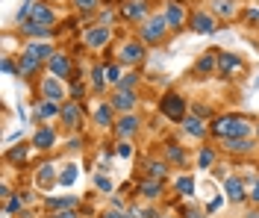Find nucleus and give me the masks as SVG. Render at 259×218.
I'll list each match as a JSON object with an SVG mask.
<instances>
[{"label": "nucleus", "instance_id": "1", "mask_svg": "<svg viewBox=\"0 0 259 218\" xmlns=\"http://www.w3.org/2000/svg\"><path fill=\"white\" fill-rule=\"evenodd\" d=\"M209 133L215 139H221V142H227V139H242V136L253 133V124H250V118L227 112V115H218L215 121H209Z\"/></svg>", "mask_w": 259, "mask_h": 218}, {"label": "nucleus", "instance_id": "2", "mask_svg": "<svg viewBox=\"0 0 259 218\" xmlns=\"http://www.w3.org/2000/svg\"><path fill=\"white\" fill-rule=\"evenodd\" d=\"M145 56H147V45L139 38V35H127V38H121L118 48H115V62L124 65V68L142 65Z\"/></svg>", "mask_w": 259, "mask_h": 218}, {"label": "nucleus", "instance_id": "3", "mask_svg": "<svg viewBox=\"0 0 259 218\" xmlns=\"http://www.w3.org/2000/svg\"><path fill=\"white\" fill-rule=\"evenodd\" d=\"M168 35H171V27H168V21H165L162 12H153L145 24H139V38L145 41L147 48H159V45H165Z\"/></svg>", "mask_w": 259, "mask_h": 218}, {"label": "nucleus", "instance_id": "4", "mask_svg": "<svg viewBox=\"0 0 259 218\" xmlns=\"http://www.w3.org/2000/svg\"><path fill=\"white\" fill-rule=\"evenodd\" d=\"M159 115L168 118V121H174V124H180L183 118L189 115V101L180 92H165L159 98Z\"/></svg>", "mask_w": 259, "mask_h": 218}, {"label": "nucleus", "instance_id": "5", "mask_svg": "<svg viewBox=\"0 0 259 218\" xmlns=\"http://www.w3.org/2000/svg\"><path fill=\"white\" fill-rule=\"evenodd\" d=\"M59 121H62V127L68 130L71 136H77L82 130V124H85V106L82 101H68L62 103V109H59Z\"/></svg>", "mask_w": 259, "mask_h": 218}, {"label": "nucleus", "instance_id": "6", "mask_svg": "<svg viewBox=\"0 0 259 218\" xmlns=\"http://www.w3.org/2000/svg\"><path fill=\"white\" fill-rule=\"evenodd\" d=\"M162 15H165V21H168L171 33H183V30L189 27V15H192V9H189L183 0H165Z\"/></svg>", "mask_w": 259, "mask_h": 218}, {"label": "nucleus", "instance_id": "7", "mask_svg": "<svg viewBox=\"0 0 259 218\" xmlns=\"http://www.w3.org/2000/svg\"><path fill=\"white\" fill-rule=\"evenodd\" d=\"M218 27H221V21L212 15L206 6H200V9H192V15H189V30L197 35H212L218 33Z\"/></svg>", "mask_w": 259, "mask_h": 218}, {"label": "nucleus", "instance_id": "8", "mask_svg": "<svg viewBox=\"0 0 259 218\" xmlns=\"http://www.w3.org/2000/svg\"><path fill=\"white\" fill-rule=\"evenodd\" d=\"M109 103L115 106V112H118V115H130V112H136V109H139L142 95H139V89H112Z\"/></svg>", "mask_w": 259, "mask_h": 218}, {"label": "nucleus", "instance_id": "9", "mask_svg": "<svg viewBox=\"0 0 259 218\" xmlns=\"http://www.w3.org/2000/svg\"><path fill=\"white\" fill-rule=\"evenodd\" d=\"M142 115L139 112H130V115H118V121H115L112 133L118 142H130V139H136V136L142 133Z\"/></svg>", "mask_w": 259, "mask_h": 218}, {"label": "nucleus", "instance_id": "10", "mask_svg": "<svg viewBox=\"0 0 259 218\" xmlns=\"http://www.w3.org/2000/svg\"><path fill=\"white\" fill-rule=\"evenodd\" d=\"M38 95H41V101L65 103V101H68L65 80H59V77H41V80H38Z\"/></svg>", "mask_w": 259, "mask_h": 218}, {"label": "nucleus", "instance_id": "11", "mask_svg": "<svg viewBox=\"0 0 259 218\" xmlns=\"http://www.w3.org/2000/svg\"><path fill=\"white\" fill-rule=\"evenodd\" d=\"M194 80H209V77H218V48L212 51H203L197 56V62L192 68Z\"/></svg>", "mask_w": 259, "mask_h": 218}, {"label": "nucleus", "instance_id": "12", "mask_svg": "<svg viewBox=\"0 0 259 218\" xmlns=\"http://www.w3.org/2000/svg\"><path fill=\"white\" fill-rule=\"evenodd\" d=\"M48 74L50 77H59V80H74V59L68 51H56V56L48 62Z\"/></svg>", "mask_w": 259, "mask_h": 218}, {"label": "nucleus", "instance_id": "13", "mask_svg": "<svg viewBox=\"0 0 259 218\" xmlns=\"http://www.w3.org/2000/svg\"><path fill=\"white\" fill-rule=\"evenodd\" d=\"M112 35H115L112 27H106V24H92V27L82 33V41H85L92 51H103V48L112 41Z\"/></svg>", "mask_w": 259, "mask_h": 218}, {"label": "nucleus", "instance_id": "14", "mask_svg": "<svg viewBox=\"0 0 259 218\" xmlns=\"http://www.w3.org/2000/svg\"><path fill=\"white\" fill-rule=\"evenodd\" d=\"M30 21L41 24V27H56V24H59V12L53 9V3H50V0H32Z\"/></svg>", "mask_w": 259, "mask_h": 218}, {"label": "nucleus", "instance_id": "15", "mask_svg": "<svg viewBox=\"0 0 259 218\" xmlns=\"http://www.w3.org/2000/svg\"><path fill=\"white\" fill-rule=\"evenodd\" d=\"M32 180H35V186H38L41 192H50L53 186H59V168H56V162H50V159H45L41 165L35 168Z\"/></svg>", "mask_w": 259, "mask_h": 218}, {"label": "nucleus", "instance_id": "16", "mask_svg": "<svg viewBox=\"0 0 259 218\" xmlns=\"http://www.w3.org/2000/svg\"><path fill=\"white\" fill-rule=\"evenodd\" d=\"M180 130H183V136L186 139H194V142H203L206 136H209V121H203V118H197V115H189L180 121Z\"/></svg>", "mask_w": 259, "mask_h": 218}, {"label": "nucleus", "instance_id": "17", "mask_svg": "<svg viewBox=\"0 0 259 218\" xmlns=\"http://www.w3.org/2000/svg\"><path fill=\"white\" fill-rule=\"evenodd\" d=\"M244 68V59L233 51H218V80H230L236 71Z\"/></svg>", "mask_w": 259, "mask_h": 218}, {"label": "nucleus", "instance_id": "18", "mask_svg": "<svg viewBox=\"0 0 259 218\" xmlns=\"http://www.w3.org/2000/svg\"><path fill=\"white\" fill-rule=\"evenodd\" d=\"M115 121H118V112H115V106L109 101H100L95 106V112H92V124H95L97 130H112Z\"/></svg>", "mask_w": 259, "mask_h": 218}, {"label": "nucleus", "instance_id": "19", "mask_svg": "<svg viewBox=\"0 0 259 218\" xmlns=\"http://www.w3.org/2000/svg\"><path fill=\"white\" fill-rule=\"evenodd\" d=\"M224 195L230 203H244L250 201V189L244 186V180L239 177V174H233V177H227L224 180Z\"/></svg>", "mask_w": 259, "mask_h": 218}, {"label": "nucleus", "instance_id": "20", "mask_svg": "<svg viewBox=\"0 0 259 218\" xmlns=\"http://www.w3.org/2000/svg\"><path fill=\"white\" fill-rule=\"evenodd\" d=\"M162 159H165L168 165H174V168H186V162H189V151H186L180 142L168 139V142L162 145Z\"/></svg>", "mask_w": 259, "mask_h": 218}, {"label": "nucleus", "instance_id": "21", "mask_svg": "<svg viewBox=\"0 0 259 218\" xmlns=\"http://www.w3.org/2000/svg\"><path fill=\"white\" fill-rule=\"evenodd\" d=\"M18 33L27 35L30 41H50L59 30H56V27H41V24H35V21H24V24H18Z\"/></svg>", "mask_w": 259, "mask_h": 218}, {"label": "nucleus", "instance_id": "22", "mask_svg": "<svg viewBox=\"0 0 259 218\" xmlns=\"http://www.w3.org/2000/svg\"><path fill=\"white\" fill-rule=\"evenodd\" d=\"M21 53H27V56H32L35 62H41V65L48 68V62L56 56V48L50 45V41H27L24 48H21Z\"/></svg>", "mask_w": 259, "mask_h": 218}, {"label": "nucleus", "instance_id": "23", "mask_svg": "<svg viewBox=\"0 0 259 218\" xmlns=\"http://www.w3.org/2000/svg\"><path fill=\"white\" fill-rule=\"evenodd\" d=\"M30 145H32V151H53L56 148V130L50 124H38L30 139Z\"/></svg>", "mask_w": 259, "mask_h": 218}, {"label": "nucleus", "instance_id": "24", "mask_svg": "<svg viewBox=\"0 0 259 218\" xmlns=\"http://www.w3.org/2000/svg\"><path fill=\"white\" fill-rule=\"evenodd\" d=\"M121 15L127 18L130 24H145L153 12L147 9V0H127V3L121 6Z\"/></svg>", "mask_w": 259, "mask_h": 218}, {"label": "nucleus", "instance_id": "25", "mask_svg": "<svg viewBox=\"0 0 259 218\" xmlns=\"http://www.w3.org/2000/svg\"><path fill=\"white\" fill-rule=\"evenodd\" d=\"M59 109H62V103H53V101H35V106H32V124H45V121H59Z\"/></svg>", "mask_w": 259, "mask_h": 218}, {"label": "nucleus", "instance_id": "26", "mask_svg": "<svg viewBox=\"0 0 259 218\" xmlns=\"http://www.w3.org/2000/svg\"><path fill=\"white\" fill-rule=\"evenodd\" d=\"M206 9H209L221 24H224V21H233V18L239 15V3H236V0H209Z\"/></svg>", "mask_w": 259, "mask_h": 218}, {"label": "nucleus", "instance_id": "27", "mask_svg": "<svg viewBox=\"0 0 259 218\" xmlns=\"http://www.w3.org/2000/svg\"><path fill=\"white\" fill-rule=\"evenodd\" d=\"M224 145V151L230 156H250V153H256V142L250 139V136H242V139H227L221 142Z\"/></svg>", "mask_w": 259, "mask_h": 218}, {"label": "nucleus", "instance_id": "28", "mask_svg": "<svg viewBox=\"0 0 259 218\" xmlns=\"http://www.w3.org/2000/svg\"><path fill=\"white\" fill-rule=\"evenodd\" d=\"M41 71H45L41 62H35V59L27 56V53H18V77H21V80H27V83H30V80H35Z\"/></svg>", "mask_w": 259, "mask_h": 218}, {"label": "nucleus", "instance_id": "29", "mask_svg": "<svg viewBox=\"0 0 259 218\" xmlns=\"http://www.w3.org/2000/svg\"><path fill=\"white\" fill-rule=\"evenodd\" d=\"M136 189H139V195L145 201H159L162 195H165V183L162 180H150V177H139Z\"/></svg>", "mask_w": 259, "mask_h": 218}, {"label": "nucleus", "instance_id": "30", "mask_svg": "<svg viewBox=\"0 0 259 218\" xmlns=\"http://www.w3.org/2000/svg\"><path fill=\"white\" fill-rule=\"evenodd\" d=\"M80 198L77 195H56V198H45V209L48 212H65V209H77Z\"/></svg>", "mask_w": 259, "mask_h": 218}, {"label": "nucleus", "instance_id": "31", "mask_svg": "<svg viewBox=\"0 0 259 218\" xmlns=\"http://www.w3.org/2000/svg\"><path fill=\"white\" fill-rule=\"evenodd\" d=\"M30 151H32V145H15V148H6L3 151V159L9 162V165H15V168H21L24 162H27V156H30Z\"/></svg>", "mask_w": 259, "mask_h": 218}, {"label": "nucleus", "instance_id": "32", "mask_svg": "<svg viewBox=\"0 0 259 218\" xmlns=\"http://www.w3.org/2000/svg\"><path fill=\"white\" fill-rule=\"evenodd\" d=\"M168 171H171V165L165 162V159H145V177H150V180H168Z\"/></svg>", "mask_w": 259, "mask_h": 218}, {"label": "nucleus", "instance_id": "33", "mask_svg": "<svg viewBox=\"0 0 259 218\" xmlns=\"http://www.w3.org/2000/svg\"><path fill=\"white\" fill-rule=\"evenodd\" d=\"M30 201H32L30 192H18V195H12V198L6 201L3 209H6V215H18V212H24V206H27Z\"/></svg>", "mask_w": 259, "mask_h": 218}, {"label": "nucleus", "instance_id": "34", "mask_svg": "<svg viewBox=\"0 0 259 218\" xmlns=\"http://www.w3.org/2000/svg\"><path fill=\"white\" fill-rule=\"evenodd\" d=\"M89 85H92V92L95 95H103V89H106V65H95L92 68V74H89Z\"/></svg>", "mask_w": 259, "mask_h": 218}, {"label": "nucleus", "instance_id": "35", "mask_svg": "<svg viewBox=\"0 0 259 218\" xmlns=\"http://www.w3.org/2000/svg\"><path fill=\"white\" fill-rule=\"evenodd\" d=\"M71 6H74V12L82 18H95L97 9H100V0H71Z\"/></svg>", "mask_w": 259, "mask_h": 218}, {"label": "nucleus", "instance_id": "36", "mask_svg": "<svg viewBox=\"0 0 259 218\" xmlns=\"http://www.w3.org/2000/svg\"><path fill=\"white\" fill-rule=\"evenodd\" d=\"M189 112L197 118H203V121H215V109H212V103H203V101H189Z\"/></svg>", "mask_w": 259, "mask_h": 218}, {"label": "nucleus", "instance_id": "37", "mask_svg": "<svg viewBox=\"0 0 259 218\" xmlns=\"http://www.w3.org/2000/svg\"><path fill=\"white\" fill-rule=\"evenodd\" d=\"M215 162H218V151L209 148V145H203L200 153H197V168H200V171H206V168H215Z\"/></svg>", "mask_w": 259, "mask_h": 218}, {"label": "nucleus", "instance_id": "38", "mask_svg": "<svg viewBox=\"0 0 259 218\" xmlns=\"http://www.w3.org/2000/svg\"><path fill=\"white\" fill-rule=\"evenodd\" d=\"M174 192L183 195V198H192V195H194V177H192V174H180L177 183H174Z\"/></svg>", "mask_w": 259, "mask_h": 218}, {"label": "nucleus", "instance_id": "39", "mask_svg": "<svg viewBox=\"0 0 259 218\" xmlns=\"http://www.w3.org/2000/svg\"><path fill=\"white\" fill-rule=\"evenodd\" d=\"M77 171L80 168L74 165V162H68V165L59 168V186H65V189H71V186L77 183Z\"/></svg>", "mask_w": 259, "mask_h": 218}, {"label": "nucleus", "instance_id": "40", "mask_svg": "<svg viewBox=\"0 0 259 218\" xmlns=\"http://www.w3.org/2000/svg\"><path fill=\"white\" fill-rule=\"evenodd\" d=\"M124 80V65H118V62H109L106 65V83L112 85V89H118V83Z\"/></svg>", "mask_w": 259, "mask_h": 218}, {"label": "nucleus", "instance_id": "41", "mask_svg": "<svg viewBox=\"0 0 259 218\" xmlns=\"http://www.w3.org/2000/svg\"><path fill=\"white\" fill-rule=\"evenodd\" d=\"M180 218H209V212L200 209L197 203H183L180 206Z\"/></svg>", "mask_w": 259, "mask_h": 218}, {"label": "nucleus", "instance_id": "42", "mask_svg": "<svg viewBox=\"0 0 259 218\" xmlns=\"http://www.w3.org/2000/svg\"><path fill=\"white\" fill-rule=\"evenodd\" d=\"M242 21L247 24V27H259V6H244Z\"/></svg>", "mask_w": 259, "mask_h": 218}, {"label": "nucleus", "instance_id": "43", "mask_svg": "<svg viewBox=\"0 0 259 218\" xmlns=\"http://www.w3.org/2000/svg\"><path fill=\"white\" fill-rule=\"evenodd\" d=\"M95 189H100V192H103V195H112V192H115L112 180H109V177H106V174H97V177H95Z\"/></svg>", "mask_w": 259, "mask_h": 218}, {"label": "nucleus", "instance_id": "44", "mask_svg": "<svg viewBox=\"0 0 259 218\" xmlns=\"http://www.w3.org/2000/svg\"><path fill=\"white\" fill-rule=\"evenodd\" d=\"M82 95H85V85H82V80H74V83L68 85V98H71V101H82Z\"/></svg>", "mask_w": 259, "mask_h": 218}, {"label": "nucleus", "instance_id": "45", "mask_svg": "<svg viewBox=\"0 0 259 218\" xmlns=\"http://www.w3.org/2000/svg\"><path fill=\"white\" fill-rule=\"evenodd\" d=\"M0 68H3V74H9V77H18V59H12L9 53L3 56V62H0Z\"/></svg>", "mask_w": 259, "mask_h": 218}, {"label": "nucleus", "instance_id": "46", "mask_svg": "<svg viewBox=\"0 0 259 218\" xmlns=\"http://www.w3.org/2000/svg\"><path fill=\"white\" fill-rule=\"evenodd\" d=\"M139 85V74H124V80L118 83V89H136Z\"/></svg>", "mask_w": 259, "mask_h": 218}, {"label": "nucleus", "instance_id": "47", "mask_svg": "<svg viewBox=\"0 0 259 218\" xmlns=\"http://www.w3.org/2000/svg\"><path fill=\"white\" fill-rule=\"evenodd\" d=\"M118 156L121 159H130L133 156V142H118Z\"/></svg>", "mask_w": 259, "mask_h": 218}, {"label": "nucleus", "instance_id": "48", "mask_svg": "<svg viewBox=\"0 0 259 218\" xmlns=\"http://www.w3.org/2000/svg\"><path fill=\"white\" fill-rule=\"evenodd\" d=\"M100 218H130V215H127V209H115L112 206V209H106Z\"/></svg>", "mask_w": 259, "mask_h": 218}, {"label": "nucleus", "instance_id": "49", "mask_svg": "<svg viewBox=\"0 0 259 218\" xmlns=\"http://www.w3.org/2000/svg\"><path fill=\"white\" fill-rule=\"evenodd\" d=\"M250 203L259 209V177L253 180V186H250Z\"/></svg>", "mask_w": 259, "mask_h": 218}, {"label": "nucleus", "instance_id": "50", "mask_svg": "<svg viewBox=\"0 0 259 218\" xmlns=\"http://www.w3.org/2000/svg\"><path fill=\"white\" fill-rule=\"evenodd\" d=\"M48 218H80V215H77V209H65V212H50Z\"/></svg>", "mask_w": 259, "mask_h": 218}, {"label": "nucleus", "instance_id": "51", "mask_svg": "<svg viewBox=\"0 0 259 218\" xmlns=\"http://www.w3.org/2000/svg\"><path fill=\"white\" fill-rule=\"evenodd\" d=\"M0 198H3V201H9V198H12V189H9V183H6V180L0 183Z\"/></svg>", "mask_w": 259, "mask_h": 218}, {"label": "nucleus", "instance_id": "52", "mask_svg": "<svg viewBox=\"0 0 259 218\" xmlns=\"http://www.w3.org/2000/svg\"><path fill=\"white\" fill-rule=\"evenodd\" d=\"M112 18H115L112 9H103V12H100V24H106V27H109V21H112Z\"/></svg>", "mask_w": 259, "mask_h": 218}, {"label": "nucleus", "instance_id": "53", "mask_svg": "<svg viewBox=\"0 0 259 218\" xmlns=\"http://www.w3.org/2000/svg\"><path fill=\"white\" fill-rule=\"evenodd\" d=\"M80 139H77V136H71V139H68V151H80Z\"/></svg>", "mask_w": 259, "mask_h": 218}, {"label": "nucleus", "instance_id": "54", "mask_svg": "<svg viewBox=\"0 0 259 218\" xmlns=\"http://www.w3.org/2000/svg\"><path fill=\"white\" fill-rule=\"evenodd\" d=\"M218 206H221V198H215V201H212L209 206H206V212H215V209H218Z\"/></svg>", "mask_w": 259, "mask_h": 218}, {"label": "nucleus", "instance_id": "55", "mask_svg": "<svg viewBox=\"0 0 259 218\" xmlns=\"http://www.w3.org/2000/svg\"><path fill=\"white\" fill-rule=\"evenodd\" d=\"M244 218H259V209H253V212H247Z\"/></svg>", "mask_w": 259, "mask_h": 218}, {"label": "nucleus", "instance_id": "56", "mask_svg": "<svg viewBox=\"0 0 259 218\" xmlns=\"http://www.w3.org/2000/svg\"><path fill=\"white\" fill-rule=\"evenodd\" d=\"M159 218H180V215H165V212H159Z\"/></svg>", "mask_w": 259, "mask_h": 218}, {"label": "nucleus", "instance_id": "57", "mask_svg": "<svg viewBox=\"0 0 259 218\" xmlns=\"http://www.w3.org/2000/svg\"><path fill=\"white\" fill-rule=\"evenodd\" d=\"M253 85H256V92H259V80H256V83H253Z\"/></svg>", "mask_w": 259, "mask_h": 218}, {"label": "nucleus", "instance_id": "58", "mask_svg": "<svg viewBox=\"0 0 259 218\" xmlns=\"http://www.w3.org/2000/svg\"><path fill=\"white\" fill-rule=\"evenodd\" d=\"M256 133H259V124H256Z\"/></svg>", "mask_w": 259, "mask_h": 218}, {"label": "nucleus", "instance_id": "59", "mask_svg": "<svg viewBox=\"0 0 259 218\" xmlns=\"http://www.w3.org/2000/svg\"><path fill=\"white\" fill-rule=\"evenodd\" d=\"M256 3H259V0H256Z\"/></svg>", "mask_w": 259, "mask_h": 218}]
</instances>
